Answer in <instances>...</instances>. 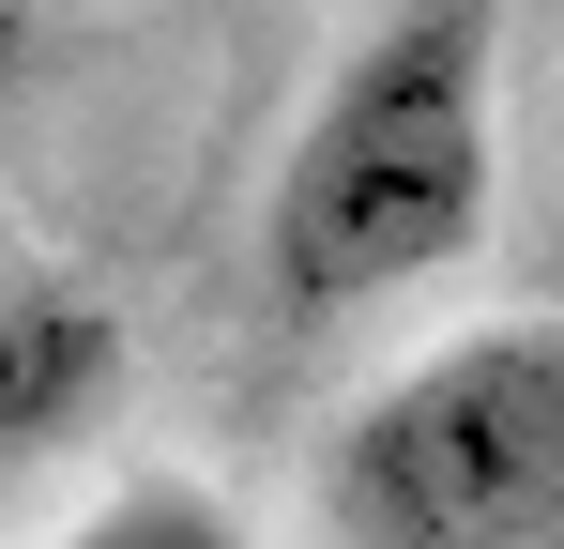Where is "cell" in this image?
Listing matches in <instances>:
<instances>
[{
    "label": "cell",
    "mask_w": 564,
    "mask_h": 549,
    "mask_svg": "<svg viewBox=\"0 0 564 549\" xmlns=\"http://www.w3.org/2000/svg\"><path fill=\"white\" fill-rule=\"evenodd\" d=\"M321 504L351 549H564V321H488L367 381Z\"/></svg>",
    "instance_id": "7a4b0ae2"
},
{
    "label": "cell",
    "mask_w": 564,
    "mask_h": 549,
    "mask_svg": "<svg viewBox=\"0 0 564 549\" xmlns=\"http://www.w3.org/2000/svg\"><path fill=\"white\" fill-rule=\"evenodd\" d=\"M488 46H503L488 0L367 15V46L321 77V107L275 169V214H260L275 305L351 321V305H397V290L473 260V229H488Z\"/></svg>",
    "instance_id": "6da1fadb"
},
{
    "label": "cell",
    "mask_w": 564,
    "mask_h": 549,
    "mask_svg": "<svg viewBox=\"0 0 564 549\" xmlns=\"http://www.w3.org/2000/svg\"><path fill=\"white\" fill-rule=\"evenodd\" d=\"M122 381V321L93 290H0V488L31 458H62Z\"/></svg>",
    "instance_id": "3957f363"
},
{
    "label": "cell",
    "mask_w": 564,
    "mask_h": 549,
    "mask_svg": "<svg viewBox=\"0 0 564 549\" xmlns=\"http://www.w3.org/2000/svg\"><path fill=\"white\" fill-rule=\"evenodd\" d=\"M31 31H46V15H31V0H0V92L31 77Z\"/></svg>",
    "instance_id": "5b68a950"
},
{
    "label": "cell",
    "mask_w": 564,
    "mask_h": 549,
    "mask_svg": "<svg viewBox=\"0 0 564 549\" xmlns=\"http://www.w3.org/2000/svg\"><path fill=\"white\" fill-rule=\"evenodd\" d=\"M62 549H260V535H245L198 473H122L107 504H77V535H62Z\"/></svg>",
    "instance_id": "277c9868"
}]
</instances>
